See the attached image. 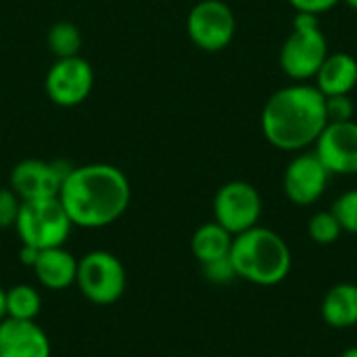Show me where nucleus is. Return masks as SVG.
Returning a JSON list of instances; mask_svg holds the SVG:
<instances>
[{
	"mask_svg": "<svg viewBox=\"0 0 357 357\" xmlns=\"http://www.w3.org/2000/svg\"><path fill=\"white\" fill-rule=\"evenodd\" d=\"M331 176L333 174L324 167V163L318 159L314 151H301L287 165L282 188L291 203L299 207H310L322 199V195L328 188Z\"/></svg>",
	"mask_w": 357,
	"mask_h": 357,
	"instance_id": "nucleus-11",
	"label": "nucleus"
},
{
	"mask_svg": "<svg viewBox=\"0 0 357 357\" xmlns=\"http://www.w3.org/2000/svg\"><path fill=\"white\" fill-rule=\"evenodd\" d=\"M341 357H357V347H349L347 351H343Z\"/></svg>",
	"mask_w": 357,
	"mask_h": 357,
	"instance_id": "nucleus-28",
	"label": "nucleus"
},
{
	"mask_svg": "<svg viewBox=\"0 0 357 357\" xmlns=\"http://www.w3.org/2000/svg\"><path fill=\"white\" fill-rule=\"evenodd\" d=\"M307 234L318 245H333L343 234V228L333 211H318L310 218Z\"/></svg>",
	"mask_w": 357,
	"mask_h": 357,
	"instance_id": "nucleus-20",
	"label": "nucleus"
},
{
	"mask_svg": "<svg viewBox=\"0 0 357 357\" xmlns=\"http://www.w3.org/2000/svg\"><path fill=\"white\" fill-rule=\"evenodd\" d=\"M75 287L90 303L113 305L126 293L128 274L117 255L96 249L77 259Z\"/></svg>",
	"mask_w": 357,
	"mask_h": 357,
	"instance_id": "nucleus-6",
	"label": "nucleus"
},
{
	"mask_svg": "<svg viewBox=\"0 0 357 357\" xmlns=\"http://www.w3.org/2000/svg\"><path fill=\"white\" fill-rule=\"evenodd\" d=\"M38 255H40V251H38V249H33V247H27V245H21L19 259H21V264H23V266H27V268H33V264H36Z\"/></svg>",
	"mask_w": 357,
	"mask_h": 357,
	"instance_id": "nucleus-26",
	"label": "nucleus"
},
{
	"mask_svg": "<svg viewBox=\"0 0 357 357\" xmlns=\"http://www.w3.org/2000/svg\"><path fill=\"white\" fill-rule=\"evenodd\" d=\"M328 56V40L316 15L297 13L293 29L280 48V67L293 82H310L316 77Z\"/></svg>",
	"mask_w": 357,
	"mask_h": 357,
	"instance_id": "nucleus-4",
	"label": "nucleus"
},
{
	"mask_svg": "<svg viewBox=\"0 0 357 357\" xmlns=\"http://www.w3.org/2000/svg\"><path fill=\"white\" fill-rule=\"evenodd\" d=\"M314 146V153L333 176L357 174V121L328 123Z\"/></svg>",
	"mask_w": 357,
	"mask_h": 357,
	"instance_id": "nucleus-12",
	"label": "nucleus"
},
{
	"mask_svg": "<svg viewBox=\"0 0 357 357\" xmlns=\"http://www.w3.org/2000/svg\"><path fill=\"white\" fill-rule=\"evenodd\" d=\"M230 259L236 276L257 287L280 284L293 266V255L284 238L259 224L234 236Z\"/></svg>",
	"mask_w": 357,
	"mask_h": 357,
	"instance_id": "nucleus-3",
	"label": "nucleus"
},
{
	"mask_svg": "<svg viewBox=\"0 0 357 357\" xmlns=\"http://www.w3.org/2000/svg\"><path fill=\"white\" fill-rule=\"evenodd\" d=\"M314 82L324 96L351 94L357 86V59L349 52H328Z\"/></svg>",
	"mask_w": 357,
	"mask_h": 357,
	"instance_id": "nucleus-15",
	"label": "nucleus"
},
{
	"mask_svg": "<svg viewBox=\"0 0 357 357\" xmlns=\"http://www.w3.org/2000/svg\"><path fill=\"white\" fill-rule=\"evenodd\" d=\"M297 13H307V15H324L328 10H333L339 2L343 0H287Z\"/></svg>",
	"mask_w": 357,
	"mask_h": 357,
	"instance_id": "nucleus-25",
	"label": "nucleus"
},
{
	"mask_svg": "<svg viewBox=\"0 0 357 357\" xmlns=\"http://www.w3.org/2000/svg\"><path fill=\"white\" fill-rule=\"evenodd\" d=\"M354 115H356V105H354L349 94L326 96V117H328V123L351 121Z\"/></svg>",
	"mask_w": 357,
	"mask_h": 357,
	"instance_id": "nucleus-22",
	"label": "nucleus"
},
{
	"mask_svg": "<svg viewBox=\"0 0 357 357\" xmlns=\"http://www.w3.org/2000/svg\"><path fill=\"white\" fill-rule=\"evenodd\" d=\"M73 169L67 161H44V159H23L8 176V186L21 201L54 199L59 197L61 184Z\"/></svg>",
	"mask_w": 357,
	"mask_h": 357,
	"instance_id": "nucleus-10",
	"label": "nucleus"
},
{
	"mask_svg": "<svg viewBox=\"0 0 357 357\" xmlns=\"http://www.w3.org/2000/svg\"><path fill=\"white\" fill-rule=\"evenodd\" d=\"M94 86V69L84 56L56 59L44 77V90L50 102L56 107H77L82 105Z\"/></svg>",
	"mask_w": 357,
	"mask_h": 357,
	"instance_id": "nucleus-9",
	"label": "nucleus"
},
{
	"mask_svg": "<svg viewBox=\"0 0 357 357\" xmlns=\"http://www.w3.org/2000/svg\"><path fill=\"white\" fill-rule=\"evenodd\" d=\"M59 201L73 226L96 230L115 224L128 211L132 186L111 163L73 165L61 184Z\"/></svg>",
	"mask_w": 357,
	"mask_h": 357,
	"instance_id": "nucleus-1",
	"label": "nucleus"
},
{
	"mask_svg": "<svg viewBox=\"0 0 357 357\" xmlns=\"http://www.w3.org/2000/svg\"><path fill=\"white\" fill-rule=\"evenodd\" d=\"M232 241H234V236L213 220V222H207L195 230L192 241H190V249H192V255L203 266V264L228 257L230 249H232Z\"/></svg>",
	"mask_w": 357,
	"mask_h": 357,
	"instance_id": "nucleus-17",
	"label": "nucleus"
},
{
	"mask_svg": "<svg viewBox=\"0 0 357 357\" xmlns=\"http://www.w3.org/2000/svg\"><path fill=\"white\" fill-rule=\"evenodd\" d=\"M21 203L23 201L15 195L10 186L0 188V230L15 228V222L21 211Z\"/></svg>",
	"mask_w": 357,
	"mask_h": 357,
	"instance_id": "nucleus-23",
	"label": "nucleus"
},
{
	"mask_svg": "<svg viewBox=\"0 0 357 357\" xmlns=\"http://www.w3.org/2000/svg\"><path fill=\"white\" fill-rule=\"evenodd\" d=\"M52 345L48 335L36 320L0 322V357H50Z\"/></svg>",
	"mask_w": 357,
	"mask_h": 357,
	"instance_id": "nucleus-13",
	"label": "nucleus"
},
{
	"mask_svg": "<svg viewBox=\"0 0 357 357\" xmlns=\"http://www.w3.org/2000/svg\"><path fill=\"white\" fill-rule=\"evenodd\" d=\"M322 318L331 328L343 331L357 326V284H335L322 301Z\"/></svg>",
	"mask_w": 357,
	"mask_h": 357,
	"instance_id": "nucleus-16",
	"label": "nucleus"
},
{
	"mask_svg": "<svg viewBox=\"0 0 357 357\" xmlns=\"http://www.w3.org/2000/svg\"><path fill=\"white\" fill-rule=\"evenodd\" d=\"M33 274L38 282L48 289V291H65L75 284L77 276V257L69 253L63 247H52L40 251L36 264H33Z\"/></svg>",
	"mask_w": 357,
	"mask_h": 357,
	"instance_id": "nucleus-14",
	"label": "nucleus"
},
{
	"mask_svg": "<svg viewBox=\"0 0 357 357\" xmlns=\"http://www.w3.org/2000/svg\"><path fill=\"white\" fill-rule=\"evenodd\" d=\"M82 44H84L82 31L71 21H59L46 33V46L56 59L77 56L82 50Z\"/></svg>",
	"mask_w": 357,
	"mask_h": 357,
	"instance_id": "nucleus-19",
	"label": "nucleus"
},
{
	"mask_svg": "<svg viewBox=\"0 0 357 357\" xmlns=\"http://www.w3.org/2000/svg\"><path fill=\"white\" fill-rule=\"evenodd\" d=\"M203 274L213 284H230L232 280L238 278L230 255L222 257V259H215V261H209V264H203Z\"/></svg>",
	"mask_w": 357,
	"mask_h": 357,
	"instance_id": "nucleus-24",
	"label": "nucleus"
},
{
	"mask_svg": "<svg viewBox=\"0 0 357 357\" xmlns=\"http://www.w3.org/2000/svg\"><path fill=\"white\" fill-rule=\"evenodd\" d=\"M6 318V291L0 287V322Z\"/></svg>",
	"mask_w": 357,
	"mask_h": 357,
	"instance_id": "nucleus-27",
	"label": "nucleus"
},
{
	"mask_svg": "<svg viewBox=\"0 0 357 357\" xmlns=\"http://www.w3.org/2000/svg\"><path fill=\"white\" fill-rule=\"evenodd\" d=\"M335 218L339 220L343 232L357 234V188L343 192L331 207Z\"/></svg>",
	"mask_w": 357,
	"mask_h": 357,
	"instance_id": "nucleus-21",
	"label": "nucleus"
},
{
	"mask_svg": "<svg viewBox=\"0 0 357 357\" xmlns=\"http://www.w3.org/2000/svg\"><path fill=\"white\" fill-rule=\"evenodd\" d=\"M264 201L259 190L243 180L226 182L213 197V218L232 236L259 224Z\"/></svg>",
	"mask_w": 357,
	"mask_h": 357,
	"instance_id": "nucleus-8",
	"label": "nucleus"
},
{
	"mask_svg": "<svg viewBox=\"0 0 357 357\" xmlns=\"http://www.w3.org/2000/svg\"><path fill=\"white\" fill-rule=\"evenodd\" d=\"M343 2H345L347 6H351L354 10H357V0H343Z\"/></svg>",
	"mask_w": 357,
	"mask_h": 357,
	"instance_id": "nucleus-29",
	"label": "nucleus"
},
{
	"mask_svg": "<svg viewBox=\"0 0 357 357\" xmlns=\"http://www.w3.org/2000/svg\"><path fill=\"white\" fill-rule=\"evenodd\" d=\"M326 126V96L305 82L276 90L261 111V132L266 140L287 153L310 149Z\"/></svg>",
	"mask_w": 357,
	"mask_h": 357,
	"instance_id": "nucleus-2",
	"label": "nucleus"
},
{
	"mask_svg": "<svg viewBox=\"0 0 357 357\" xmlns=\"http://www.w3.org/2000/svg\"><path fill=\"white\" fill-rule=\"evenodd\" d=\"M15 230L21 245L44 251L52 247H63L71 236L73 224L63 209L59 197H54L23 201L19 218L15 222Z\"/></svg>",
	"mask_w": 357,
	"mask_h": 357,
	"instance_id": "nucleus-5",
	"label": "nucleus"
},
{
	"mask_svg": "<svg viewBox=\"0 0 357 357\" xmlns=\"http://www.w3.org/2000/svg\"><path fill=\"white\" fill-rule=\"evenodd\" d=\"M190 42L203 52H220L234 40L236 17L222 0H201L186 17Z\"/></svg>",
	"mask_w": 357,
	"mask_h": 357,
	"instance_id": "nucleus-7",
	"label": "nucleus"
},
{
	"mask_svg": "<svg viewBox=\"0 0 357 357\" xmlns=\"http://www.w3.org/2000/svg\"><path fill=\"white\" fill-rule=\"evenodd\" d=\"M42 310V297L31 284H15L6 291V318L36 320Z\"/></svg>",
	"mask_w": 357,
	"mask_h": 357,
	"instance_id": "nucleus-18",
	"label": "nucleus"
}]
</instances>
